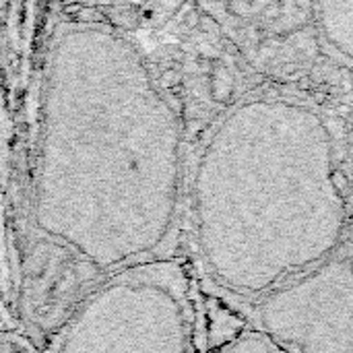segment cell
Masks as SVG:
<instances>
[{"instance_id": "6da1fadb", "label": "cell", "mask_w": 353, "mask_h": 353, "mask_svg": "<svg viewBox=\"0 0 353 353\" xmlns=\"http://www.w3.org/2000/svg\"><path fill=\"white\" fill-rule=\"evenodd\" d=\"M126 4H39L10 323L37 350L105 279L172 259L184 128Z\"/></svg>"}, {"instance_id": "7a4b0ae2", "label": "cell", "mask_w": 353, "mask_h": 353, "mask_svg": "<svg viewBox=\"0 0 353 353\" xmlns=\"http://www.w3.org/2000/svg\"><path fill=\"white\" fill-rule=\"evenodd\" d=\"M261 132L254 134L256 151L244 118L236 108L232 112L252 155L246 151L238 132L225 118L211 139L228 155L240 161V168L221 155L254 182L203 153L194 178V219L203 263L211 261L221 246L236 234L230 250L209 269L215 275L230 259L232 250H254L246 277V296L273 294L302 273L327 263L339 244L347 223L345 178L335 165V147L325 120L290 101H279L275 149L273 114L275 101H256ZM240 267L234 265L223 285H232Z\"/></svg>"}, {"instance_id": "3957f363", "label": "cell", "mask_w": 353, "mask_h": 353, "mask_svg": "<svg viewBox=\"0 0 353 353\" xmlns=\"http://www.w3.org/2000/svg\"><path fill=\"white\" fill-rule=\"evenodd\" d=\"M207 306L184 259L122 271L83 296L39 353H207Z\"/></svg>"}, {"instance_id": "277c9868", "label": "cell", "mask_w": 353, "mask_h": 353, "mask_svg": "<svg viewBox=\"0 0 353 353\" xmlns=\"http://www.w3.org/2000/svg\"><path fill=\"white\" fill-rule=\"evenodd\" d=\"M259 321L288 353H353V256L331 259L265 296Z\"/></svg>"}, {"instance_id": "5b68a950", "label": "cell", "mask_w": 353, "mask_h": 353, "mask_svg": "<svg viewBox=\"0 0 353 353\" xmlns=\"http://www.w3.org/2000/svg\"><path fill=\"white\" fill-rule=\"evenodd\" d=\"M207 353H288L261 329H246L232 333L225 339H217L215 345L207 343Z\"/></svg>"}, {"instance_id": "8992f818", "label": "cell", "mask_w": 353, "mask_h": 353, "mask_svg": "<svg viewBox=\"0 0 353 353\" xmlns=\"http://www.w3.org/2000/svg\"><path fill=\"white\" fill-rule=\"evenodd\" d=\"M0 353H39V350L14 327L0 329Z\"/></svg>"}, {"instance_id": "52a82bcc", "label": "cell", "mask_w": 353, "mask_h": 353, "mask_svg": "<svg viewBox=\"0 0 353 353\" xmlns=\"http://www.w3.org/2000/svg\"><path fill=\"white\" fill-rule=\"evenodd\" d=\"M4 327H12L10 325V316H8V308H6V300H4V290H2V281H0V329Z\"/></svg>"}]
</instances>
